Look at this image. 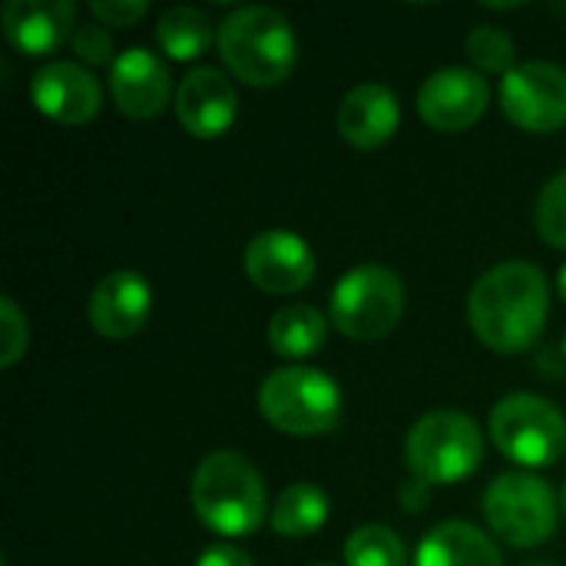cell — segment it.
Returning a JSON list of instances; mask_svg holds the SVG:
<instances>
[{"mask_svg": "<svg viewBox=\"0 0 566 566\" xmlns=\"http://www.w3.org/2000/svg\"><path fill=\"white\" fill-rule=\"evenodd\" d=\"M415 566H504V557L474 524L444 521L418 544Z\"/></svg>", "mask_w": 566, "mask_h": 566, "instance_id": "18", "label": "cell"}, {"mask_svg": "<svg viewBox=\"0 0 566 566\" xmlns=\"http://www.w3.org/2000/svg\"><path fill=\"white\" fill-rule=\"evenodd\" d=\"M109 93L123 116L156 119L172 96L169 66L146 46H129L109 66Z\"/></svg>", "mask_w": 566, "mask_h": 566, "instance_id": "14", "label": "cell"}, {"mask_svg": "<svg viewBox=\"0 0 566 566\" xmlns=\"http://www.w3.org/2000/svg\"><path fill=\"white\" fill-rule=\"evenodd\" d=\"M464 50H468V60L478 66V73H511L517 63V46L511 40L507 30L494 27V23H478L471 27L468 40H464Z\"/></svg>", "mask_w": 566, "mask_h": 566, "instance_id": "23", "label": "cell"}, {"mask_svg": "<svg viewBox=\"0 0 566 566\" xmlns=\"http://www.w3.org/2000/svg\"><path fill=\"white\" fill-rule=\"evenodd\" d=\"M245 275L255 289L269 295H295L315 279L312 245L289 229H269L249 239L242 255Z\"/></svg>", "mask_w": 566, "mask_h": 566, "instance_id": "10", "label": "cell"}, {"mask_svg": "<svg viewBox=\"0 0 566 566\" xmlns=\"http://www.w3.org/2000/svg\"><path fill=\"white\" fill-rule=\"evenodd\" d=\"M551 315V282L524 259L491 265L468 295V322L481 345L497 355L531 352Z\"/></svg>", "mask_w": 566, "mask_h": 566, "instance_id": "1", "label": "cell"}, {"mask_svg": "<svg viewBox=\"0 0 566 566\" xmlns=\"http://www.w3.org/2000/svg\"><path fill=\"white\" fill-rule=\"evenodd\" d=\"M504 116L527 133H557L566 126V70L551 60L517 63L501 80Z\"/></svg>", "mask_w": 566, "mask_h": 566, "instance_id": "9", "label": "cell"}, {"mask_svg": "<svg viewBox=\"0 0 566 566\" xmlns=\"http://www.w3.org/2000/svg\"><path fill=\"white\" fill-rule=\"evenodd\" d=\"M30 345V325L10 295H0V368H13Z\"/></svg>", "mask_w": 566, "mask_h": 566, "instance_id": "25", "label": "cell"}, {"mask_svg": "<svg viewBox=\"0 0 566 566\" xmlns=\"http://www.w3.org/2000/svg\"><path fill=\"white\" fill-rule=\"evenodd\" d=\"M259 415L282 434L318 438L342 421V388L318 368H275L259 385Z\"/></svg>", "mask_w": 566, "mask_h": 566, "instance_id": "4", "label": "cell"}, {"mask_svg": "<svg viewBox=\"0 0 566 566\" xmlns=\"http://www.w3.org/2000/svg\"><path fill=\"white\" fill-rule=\"evenodd\" d=\"M90 13L106 27H133L149 13L146 0H96L90 3Z\"/></svg>", "mask_w": 566, "mask_h": 566, "instance_id": "27", "label": "cell"}, {"mask_svg": "<svg viewBox=\"0 0 566 566\" xmlns=\"http://www.w3.org/2000/svg\"><path fill=\"white\" fill-rule=\"evenodd\" d=\"M401 123V103L385 83H361L345 93L338 106V133L355 149L385 146Z\"/></svg>", "mask_w": 566, "mask_h": 566, "instance_id": "17", "label": "cell"}, {"mask_svg": "<svg viewBox=\"0 0 566 566\" xmlns=\"http://www.w3.org/2000/svg\"><path fill=\"white\" fill-rule=\"evenodd\" d=\"M484 521L507 547H541L557 531V497L544 478L507 471L484 491Z\"/></svg>", "mask_w": 566, "mask_h": 566, "instance_id": "8", "label": "cell"}, {"mask_svg": "<svg viewBox=\"0 0 566 566\" xmlns=\"http://www.w3.org/2000/svg\"><path fill=\"white\" fill-rule=\"evenodd\" d=\"M153 312V289L133 269H116L90 292V325L96 335L123 342L133 338Z\"/></svg>", "mask_w": 566, "mask_h": 566, "instance_id": "16", "label": "cell"}, {"mask_svg": "<svg viewBox=\"0 0 566 566\" xmlns=\"http://www.w3.org/2000/svg\"><path fill=\"white\" fill-rule=\"evenodd\" d=\"M531 566H551V564H531Z\"/></svg>", "mask_w": 566, "mask_h": 566, "instance_id": "33", "label": "cell"}, {"mask_svg": "<svg viewBox=\"0 0 566 566\" xmlns=\"http://www.w3.org/2000/svg\"><path fill=\"white\" fill-rule=\"evenodd\" d=\"M348 566H408V551L401 537L385 524H365L345 541Z\"/></svg>", "mask_w": 566, "mask_h": 566, "instance_id": "22", "label": "cell"}, {"mask_svg": "<svg viewBox=\"0 0 566 566\" xmlns=\"http://www.w3.org/2000/svg\"><path fill=\"white\" fill-rule=\"evenodd\" d=\"M405 315V282L381 262H365L338 279L328 318L352 342L388 338Z\"/></svg>", "mask_w": 566, "mask_h": 566, "instance_id": "6", "label": "cell"}, {"mask_svg": "<svg viewBox=\"0 0 566 566\" xmlns=\"http://www.w3.org/2000/svg\"><path fill=\"white\" fill-rule=\"evenodd\" d=\"M73 53H76V63H83L86 70L90 66H113L119 53H113V36L109 30L99 23V20H83L76 23L73 30V40H70Z\"/></svg>", "mask_w": 566, "mask_h": 566, "instance_id": "26", "label": "cell"}, {"mask_svg": "<svg viewBox=\"0 0 566 566\" xmlns=\"http://www.w3.org/2000/svg\"><path fill=\"white\" fill-rule=\"evenodd\" d=\"M411 478L424 484H461L484 461V434L464 411H431L415 421L405 441Z\"/></svg>", "mask_w": 566, "mask_h": 566, "instance_id": "5", "label": "cell"}, {"mask_svg": "<svg viewBox=\"0 0 566 566\" xmlns=\"http://www.w3.org/2000/svg\"><path fill=\"white\" fill-rule=\"evenodd\" d=\"M7 43L23 56H50L76 30V7L70 0H10L0 13Z\"/></svg>", "mask_w": 566, "mask_h": 566, "instance_id": "15", "label": "cell"}, {"mask_svg": "<svg viewBox=\"0 0 566 566\" xmlns=\"http://www.w3.org/2000/svg\"><path fill=\"white\" fill-rule=\"evenodd\" d=\"M557 292H560V298L566 302V265L560 269V275H557Z\"/></svg>", "mask_w": 566, "mask_h": 566, "instance_id": "30", "label": "cell"}, {"mask_svg": "<svg viewBox=\"0 0 566 566\" xmlns=\"http://www.w3.org/2000/svg\"><path fill=\"white\" fill-rule=\"evenodd\" d=\"M428 501H431V484H424V481L411 478V481L401 488V504H405L411 514L424 511V507H428Z\"/></svg>", "mask_w": 566, "mask_h": 566, "instance_id": "29", "label": "cell"}, {"mask_svg": "<svg viewBox=\"0 0 566 566\" xmlns=\"http://www.w3.org/2000/svg\"><path fill=\"white\" fill-rule=\"evenodd\" d=\"M564 511H566V484H564Z\"/></svg>", "mask_w": 566, "mask_h": 566, "instance_id": "31", "label": "cell"}, {"mask_svg": "<svg viewBox=\"0 0 566 566\" xmlns=\"http://www.w3.org/2000/svg\"><path fill=\"white\" fill-rule=\"evenodd\" d=\"M494 448L521 468H551L566 451L564 411L531 391H514L491 408Z\"/></svg>", "mask_w": 566, "mask_h": 566, "instance_id": "7", "label": "cell"}, {"mask_svg": "<svg viewBox=\"0 0 566 566\" xmlns=\"http://www.w3.org/2000/svg\"><path fill=\"white\" fill-rule=\"evenodd\" d=\"M219 33L199 7H169L156 23V43L169 60H199Z\"/></svg>", "mask_w": 566, "mask_h": 566, "instance_id": "21", "label": "cell"}, {"mask_svg": "<svg viewBox=\"0 0 566 566\" xmlns=\"http://www.w3.org/2000/svg\"><path fill=\"white\" fill-rule=\"evenodd\" d=\"M491 103V86L478 70L444 66L418 90V116L438 133H461L474 126Z\"/></svg>", "mask_w": 566, "mask_h": 566, "instance_id": "11", "label": "cell"}, {"mask_svg": "<svg viewBox=\"0 0 566 566\" xmlns=\"http://www.w3.org/2000/svg\"><path fill=\"white\" fill-rule=\"evenodd\" d=\"M328 318L312 305H289L269 322V348L279 358H312L325 348Z\"/></svg>", "mask_w": 566, "mask_h": 566, "instance_id": "19", "label": "cell"}, {"mask_svg": "<svg viewBox=\"0 0 566 566\" xmlns=\"http://www.w3.org/2000/svg\"><path fill=\"white\" fill-rule=\"evenodd\" d=\"M216 46L229 73L252 86L269 90L292 76L298 63V36L292 20L275 7H239L216 27Z\"/></svg>", "mask_w": 566, "mask_h": 566, "instance_id": "2", "label": "cell"}, {"mask_svg": "<svg viewBox=\"0 0 566 566\" xmlns=\"http://www.w3.org/2000/svg\"><path fill=\"white\" fill-rule=\"evenodd\" d=\"M537 232L547 245L564 249L566 252V169L557 172L537 199V212H534Z\"/></svg>", "mask_w": 566, "mask_h": 566, "instance_id": "24", "label": "cell"}, {"mask_svg": "<svg viewBox=\"0 0 566 566\" xmlns=\"http://www.w3.org/2000/svg\"><path fill=\"white\" fill-rule=\"evenodd\" d=\"M325 521H328V494L308 481L285 488L269 514L272 531L279 537H292V541L318 534L325 527Z\"/></svg>", "mask_w": 566, "mask_h": 566, "instance_id": "20", "label": "cell"}, {"mask_svg": "<svg viewBox=\"0 0 566 566\" xmlns=\"http://www.w3.org/2000/svg\"><path fill=\"white\" fill-rule=\"evenodd\" d=\"M196 566H255V564H252V557H249L245 551H239V547H232V544H216V547L202 551V557H199V564Z\"/></svg>", "mask_w": 566, "mask_h": 566, "instance_id": "28", "label": "cell"}, {"mask_svg": "<svg viewBox=\"0 0 566 566\" xmlns=\"http://www.w3.org/2000/svg\"><path fill=\"white\" fill-rule=\"evenodd\" d=\"M189 501L196 517L219 537H249L265 521L269 491L259 468L239 451H212L199 461Z\"/></svg>", "mask_w": 566, "mask_h": 566, "instance_id": "3", "label": "cell"}, {"mask_svg": "<svg viewBox=\"0 0 566 566\" xmlns=\"http://www.w3.org/2000/svg\"><path fill=\"white\" fill-rule=\"evenodd\" d=\"M560 348H564V355H566V335H564V345H560Z\"/></svg>", "mask_w": 566, "mask_h": 566, "instance_id": "32", "label": "cell"}, {"mask_svg": "<svg viewBox=\"0 0 566 566\" xmlns=\"http://www.w3.org/2000/svg\"><path fill=\"white\" fill-rule=\"evenodd\" d=\"M30 99L46 119L63 126H80L99 113L103 86L83 63L53 60L30 76Z\"/></svg>", "mask_w": 566, "mask_h": 566, "instance_id": "13", "label": "cell"}, {"mask_svg": "<svg viewBox=\"0 0 566 566\" xmlns=\"http://www.w3.org/2000/svg\"><path fill=\"white\" fill-rule=\"evenodd\" d=\"M176 119L196 139H219L239 116V93L232 80L216 66L189 70L176 86Z\"/></svg>", "mask_w": 566, "mask_h": 566, "instance_id": "12", "label": "cell"}]
</instances>
